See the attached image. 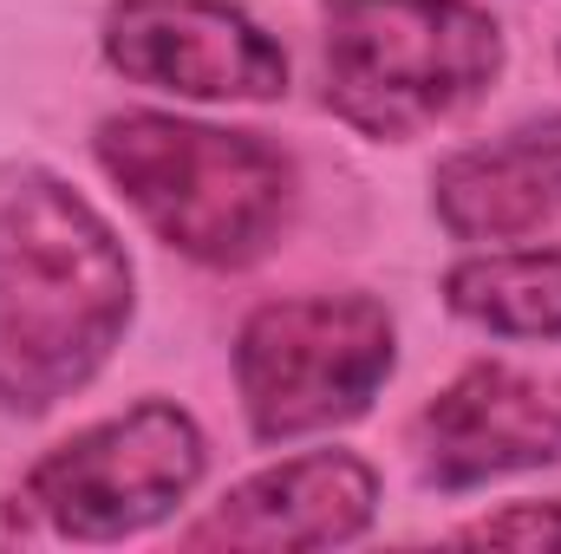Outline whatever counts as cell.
Listing matches in <instances>:
<instances>
[{"label":"cell","instance_id":"obj_1","mask_svg":"<svg viewBox=\"0 0 561 554\" xmlns=\"http://www.w3.org/2000/svg\"><path fill=\"white\" fill-rule=\"evenodd\" d=\"M138 313V268L105 209L53 163H0V412L46 417L79 399Z\"/></svg>","mask_w":561,"mask_h":554},{"label":"cell","instance_id":"obj_2","mask_svg":"<svg viewBox=\"0 0 561 554\" xmlns=\"http://www.w3.org/2000/svg\"><path fill=\"white\" fill-rule=\"evenodd\" d=\"M105 183L138 222L196 268H255L300 209V170L262 131H222L176 112H112L92 131Z\"/></svg>","mask_w":561,"mask_h":554},{"label":"cell","instance_id":"obj_3","mask_svg":"<svg viewBox=\"0 0 561 554\" xmlns=\"http://www.w3.org/2000/svg\"><path fill=\"white\" fill-rule=\"evenodd\" d=\"M510 66L503 20L477 0H327V112L373 143H412L470 105Z\"/></svg>","mask_w":561,"mask_h":554},{"label":"cell","instance_id":"obj_4","mask_svg":"<svg viewBox=\"0 0 561 554\" xmlns=\"http://www.w3.org/2000/svg\"><path fill=\"white\" fill-rule=\"evenodd\" d=\"M399 366V326L366 287L262 300L236 333V392L255 443H294L373 412Z\"/></svg>","mask_w":561,"mask_h":554},{"label":"cell","instance_id":"obj_5","mask_svg":"<svg viewBox=\"0 0 561 554\" xmlns=\"http://www.w3.org/2000/svg\"><path fill=\"white\" fill-rule=\"evenodd\" d=\"M209 470V437L176 399H138L53 443L13 489V516L66 542H125L170 522Z\"/></svg>","mask_w":561,"mask_h":554},{"label":"cell","instance_id":"obj_6","mask_svg":"<svg viewBox=\"0 0 561 554\" xmlns=\"http://www.w3.org/2000/svg\"><path fill=\"white\" fill-rule=\"evenodd\" d=\"M105 66L196 105H275L287 99L280 39L236 0H112L99 20Z\"/></svg>","mask_w":561,"mask_h":554},{"label":"cell","instance_id":"obj_7","mask_svg":"<svg viewBox=\"0 0 561 554\" xmlns=\"http://www.w3.org/2000/svg\"><path fill=\"white\" fill-rule=\"evenodd\" d=\"M405 450L419 483L437 496L561 463V372L477 359L412 417Z\"/></svg>","mask_w":561,"mask_h":554},{"label":"cell","instance_id":"obj_8","mask_svg":"<svg viewBox=\"0 0 561 554\" xmlns=\"http://www.w3.org/2000/svg\"><path fill=\"white\" fill-rule=\"evenodd\" d=\"M379 516V470L353 450H300L242 476L203 522L183 529V549H340L359 542Z\"/></svg>","mask_w":561,"mask_h":554},{"label":"cell","instance_id":"obj_9","mask_svg":"<svg viewBox=\"0 0 561 554\" xmlns=\"http://www.w3.org/2000/svg\"><path fill=\"white\" fill-rule=\"evenodd\" d=\"M431 216L450 242H523L561 222V112L523 118L431 170Z\"/></svg>","mask_w":561,"mask_h":554},{"label":"cell","instance_id":"obj_10","mask_svg":"<svg viewBox=\"0 0 561 554\" xmlns=\"http://www.w3.org/2000/svg\"><path fill=\"white\" fill-rule=\"evenodd\" d=\"M444 307L496 339H561V249H477L444 275Z\"/></svg>","mask_w":561,"mask_h":554},{"label":"cell","instance_id":"obj_11","mask_svg":"<svg viewBox=\"0 0 561 554\" xmlns=\"http://www.w3.org/2000/svg\"><path fill=\"white\" fill-rule=\"evenodd\" d=\"M450 542H463V549H529V554H556V549H561V496H556V503H503L496 516H477V522L450 529Z\"/></svg>","mask_w":561,"mask_h":554}]
</instances>
